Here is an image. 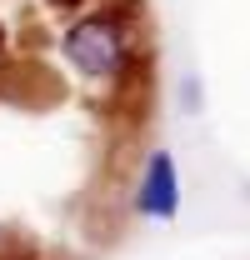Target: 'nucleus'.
Wrapping results in <instances>:
<instances>
[{
  "mask_svg": "<svg viewBox=\"0 0 250 260\" xmlns=\"http://www.w3.org/2000/svg\"><path fill=\"white\" fill-rule=\"evenodd\" d=\"M60 55L80 80H95V85L125 80L130 65L140 60L130 35H125V10H85V15H75L60 35Z\"/></svg>",
  "mask_w": 250,
  "mask_h": 260,
  "instance_id": "nucleus-1",
  "label": "nucleus"
},
{
  "mask_svg": "<svg viewBox=\"0 0 250 260\" xmlns=\"http://www.w3.org/2000/svg\"><path fill=\"white\" fill-rule=\"evenodd\" d=\"M135 210L145 220H175L180 210V175H175V155L170 150H150L145 155V175L135 190Z\"/></svg>",
  "mask_w": 250,
  "mask_h": 260,
  "instance_id": "nucleus-2",
  "label": "nucleus"
},
{
  "mask_svg": "<svg viewBox=\"0 0 250 260\" xmlns=\"http://www.w3.org/2000/svg\"><path fill=\"white\" fill-rule=\"evenodd\" d=\"M180 105L200 110V80H195V75H190V80H185V90H180Z\"/></svg>",
  "mask_w": 250,
  "mask_h": 260,
  "instance_id": "nucleus-3",
  "label": "nucleus"
},
{
  "mask_svg": "<svg viewBox=\"0 0 250 260\" xmlns=\"http://www.w3.org/2000/svg\"><path fill=\"white\" fill-rule=\"evenodd\" d=\"M45 5H55V10H85L90 0H45Z\"/></svg>",
  "mask_w": 250,
  "mask_h": 260,
  "instance_id": "nucleus-4",
  "label": "nucleus"
},
{
  "mask_svg": "<svg viewBox=\"0 0 250 260\" xmlns=\"http://www.w3.org/2000/svg\"><path fill=\"white\" fill-rule=\"evenodd\" d=\"M5 45H10V40H5V25H0V60H5Z\"/></svg>",
  "mask_w": 250,
  "mask_h": 260,
  "instance_id": "nucleus-5",
  "label": "nucleus"
}]
</instances>
